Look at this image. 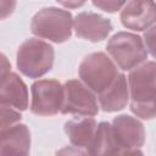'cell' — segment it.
Returning a JSON list of instances; mask_svg holds the SVG:
<instances>
[{
	"instance_id": "obj_17",
	"label": "cell",
	"mask_w": 156,
	"mask_h": 156,
	"mask_svg": "<svg viewBox=\"0 0 156 156\" xmlns=\"http://www.w3.org/2000/svg\"><path fill=\"white\" fill-rule=\"evenodd\" d=\"M91 1L95 7L108 13L119 11L128 2V0H91Z\"/></svg>"
},
{
	"instance_id": "obj_14",
	"label": "cell",
	"mask_w": 156,
	"mask_h": 156,
	"mask_svg": "<svg viewBox=\"0 0 156 156\" xmlns=\"http://www.w3.org/2000/svg\"><path fill=\"white\" fill-rule=\"evenodd\" d=\"M100 107L105 112H116L123 110L129 102V87L127 77L119 73L115 82L101 94L98 95Z\"/></svg>"
},
{
	"instance_id": "obj_7",
	"label": "cell",
	"mask_w": 156,
	"mask_h": 156,
	"mask_svg": "<svg viewBox=\"0 0 156 156\" xmlns=\"http://www.w3.org/2000/svg\"><path fill=\"white\" fill-rule=\"evenodd\" d=\"M65 100L61 108L62 115L96 116L99 113L98 98L94 91L78 79H69L65 84Z\"/></svg>"
},
{
	"instance_id": "obj_20",
	"label": "cell",
	"mask_w": 156,
	"mask_h": 156,
	"mask_svg": "<svg viewBox=\"0 0 156 156\" xmlns=\"http://www.w3.org/2000/svg\"><path fill=\"white\" fill-rule=\"evenodd\" d=\"M56 1L66 9H78L87 2V0H56Z\"/></svg>"
},
{
	"instance_id": "obj_12",
	"label": "cell",
	"mask_w": 156,
	"mask_h": 156,
	"mask_svg": "<svg viewBox=\"0 0 156 156\" xmlns=\"http://www.w3.org/2000/svg\"><path fill=\"white\" fill-rule=\"evenodd\" d=\"M63 129L69 143L74 147L83 149L88 154L95 138L98 123L91 116H78L68 119L65 123Z\"/></svg>"
},
{
	"instance_id": "obj_16",
	"label": "cell",
	"mask_w": 156,
	"mask_h": 156,
	"mask_svg": "<svg viewBox=\"0 0 156 156\" xmlns=\"http://www.w3.org/2000/svg\"><path fill=\"white\" fill-rule=\"evenodd\" d=\"M21 118H22V116L18 110L10 107V106L1 105V129L20 122Z\"/></svg>"
},
{
	"instance_id": "obj_4",
	"label": "cell",
	"mask_w": 156,
	"mask_h": 156,
	"mask_svg": "<svg viewBox=\"0 0 156 156\" xmlns=\"http://www.w3.org/2000/svg\"><path fill=\"white\" fill-rule=\"evenodd\" d=\"M106 50L115 63L123 71H132L144 63L147 58V50L144 39L130 32H117L107 44Z\"/></svg>"
},
{
	"instance_id": "obj_2",
	"label": "cell",
	"mask_w": 156,
	"mask_h": 156,
	"mask_svg": "<svg viewBox=\"0 0 156 156\" xmlns=\"http://www.w3.org/2000/svg\"><path fill=\"white\" fill-rule=\"evenodd\" d=\"M54 48L40 39L30 38L24 40L16 54V65L18 71L28 78H40L45 76L54 66Z\"/></svg>"
},
{
	"instance_id": "obj_8",
	"label": "cell",
	"mask_w": 156,
	"mask_h": 156,
	"mask_svg": "<svg viewBox=\"0 0 156 156\" xmlns=\"http://www.w3.org/2000/svg\"><path fill=\"white\" fill-rule=\"evenodd\" d=\"M111 126L119 154H141L139 149L145 143V128L138 118L119 115L113 118Z\"/></svg>"
},
{
	"instance_id": "obj_19",
	"label": "cell",
	"mask_w": 156,
	"mask_h": 156,
	"mask_svg": "<svg viewBox=\"0 0 156 156\" xmlns=\"http://www.w3.org/2000/svg\"><path fill=\"white\" fill-rule=\"evenodd\" d=\"M16 7V0H1V20L12 15Z\"/></svg>"
},
{
	"instance_id": "obj_11",
	"label": "cell",
	"mask_w": 156,
	"mask_h": 156,
	"mask_svg": "<svg viewBox=\"0 0 156 156\" xmlns=\"http://www.w3.org/2000/svg\"><path fill=\"white\" fill-rule=\"evenodd\" d=\"M0 105L10 106L18 111H24L28 107V88L15 72L10 71L5 76H1Z\"/></svg>"
},
{
	"instance_id": "obj_15",
	"label": "cell",
	"mask_w": 156,
	"mask_h": 156,
	"mask_svg": "<svg viewBox=\"0 0 156 156\" xmlns=\"http://www.w3.org/2000/svg\"><path fill=\"white\" fill-rule=\"evenodd\" d=\"M91 155H106V154H119V147L116 143L112 126L108 122H100L95 133L94 141L88 151Z\"/></svg>"
},
{
	"instance_id": "obj_13",
	"label": "cell",
	"mask_w": 156,
	"mask_h": 156,
	"mask_svg": "<svg viewBox=\"0 0 156 156\" xmlns=\"http://www.w3.org/2000/svg\"><path fill=\"white\" fill-rule=\"evenodd\" d=\"M30 150V132L23 123H15L0 132L1 155H28Z\"/></svg>"
},
{
	"instance_id": "obj_18",
	"label": "cell",
	"mask_w": 156,
	"mask_h": 156,
	"mask_svg": "<svg viewBox=\"0 0 156 156\" xmlns=\"http://www.w3.org/2000/svg\"><path fill=\"white\" fill-rule=\"evenodd\" d=\"M144 43L147 52L156 58V23L145 30L144 33Z\"/></svg>"
},
{
	"instance_id": "obj_5",
	"label": "cell",
	"mask_w": 156,
	"mask_h": 156,
	"mask_svg": "<svg viewBox=\"0 0 156 156\" xmlns=\"http://www.w3.org/2000/svg\"><path fill=\"white\" fill-rule=\"evenodd\" d=\"M78 74L80 80L95 94L106 90L119 74L118 68L105 52H91L83 58L79 65Z\"/></svg>"
},
{
	"instance_id": "obj_9",
	"label": "cell",
	"mask_w": 156,
	"mask_h": 156,
	"mask_svg": "<svg viewBox=\"0 0 156 156\" xmlns=\"http://www.w3.org/2000/svg\"><path fill=\"white\" fill-rule=\"evenodd\" d=\"M121 23L127 29L143 32L156 23L155 0H129L121 11Z\"/></svg>"
},
{
	"instance_id": "obj_1",
	"label": "cell",
	"mask_w": 156,
	"mask_h": 156,
	"mask_svg": "<svg viewBox=\"0 0 156 156\" xmlns=\"http://www.w3.org/2000/svg\"><path fill=\"white\" fill-rule=\"evenodd\" d=\"M129 108L141 119L156 118V62L146 61L128 76Z\"/></svg>"
},
{
	"instance_id": "obj_10",
	"label": "cell",
	"mask_w": 156,
	"mask_h": 156,
	"mask_svg": "<svg viewBox=\"0 0 156 156\" xmlns=\"http://www.w3.org/2000/svg\"><path fill=\"white\" fill-rule=\"evenodd\" d=\"M73 29L77 37L98 43L106 39L113 27L108 18L95 12L85 11L73 18Z\"/></svg>"
},
{
	"instance_id": "obj_6",
	"label": "cell",
	"mask_w": 156,
	"mask_h": 156,
	"mask_svg": "<svg viewBox=\"0 0 156 156\" xmlns=\"http://www.w3.org/2000/svg\"><path fill=\"white\" fill-rule=\"evenodd\" d=\"M30 111L37 116H54L61 112L65 87L55 79H39L30 87Z\"/></svg>"
},
{
	"instance_id": "obj_3",
	"label": "cell",
	"mask_w": 156,
	"mask_h": 156,
	"mask_svg": "<svg viewBox=\"0 0 156 156\" xmlns=\"http://www.w3.org/2000/svg\"><path fill=\"white\" fill-rule=\"evenodd\" d=\"M72 27V13L54 6L39 10L30 21V30L35 37L57 44L65 43L71 38Z\"/></svg>"
}]
</instances>
